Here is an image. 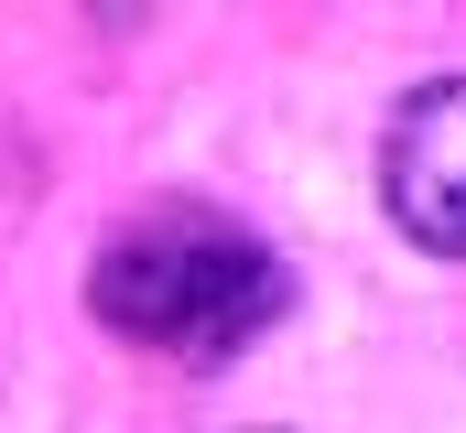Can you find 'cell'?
I'll return each instance as SVG.
<instances>
[{"instance_id":"obj_1","label":"cell","mask_w":466,"mask_h":433,"mask_svg":"<svg viewBox=\"0 0 466 433\" xmlns=\"http://www.w3.org/2000/svg\"><path fill=\"white\" fill-rule=\"evenodd\" d=\"M282 304H293L282 249L218 206H141L87 260V315L152 357H185V368L238 357L260 325H282Z\"/></svg>"},{"instance_id":"obj_2","label":"cell","mask_w":466,"mask_h":433,"mask_svg":"<svg viewBox=\"0 0 466 433\" xmlns=\"http://www.w3.org/2000/svg\"><path fill=\"white\" fill-rule=\"evenodd\" d=\"M380 206L412 249L466 260V76H423L380 130Z\"/></svg>"}]
</instances>
